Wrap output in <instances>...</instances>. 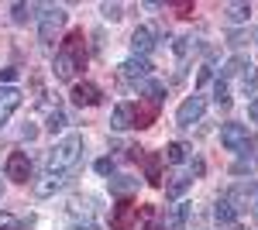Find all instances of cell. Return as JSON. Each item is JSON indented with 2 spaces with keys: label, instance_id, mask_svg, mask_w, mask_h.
<instances>
[{
  "label": "cell",
  "instance_id": "cell-1",
  "mask_svg": "<svg viewBox=\"0 0 258 230\" xmlns=\"http://www.w3.org/2000/svg\"><path fill=\"white\" fill-rule=\"evenodd\" d=\"M83 134H66L62 141H55V148L48 151V158H45V172L48 175H69L80 169V158H83Z\"/></svg>",
  "mask_w": 258,
  "mask_h": 230
},
{
  "label": "cell",
  "instance_id": "cell-2",
  "mask_svg": "<svg viewBox=\"0 0 258 230\" xmlns=\"http://www.w3.org/2000/svg\"><path fill=\"white\" fill-rule=\"evenodd\" d=\"M83 65H86V45H83V31L76 28V31H69L66 35V41H62V48L55 52V62H52V72H55V79H62V83H69V79L80 72Z\"/></svg>",
  "mask_w": 258,
  "mask_h": 230
},
{
  "label": "cell",
  "instance_id": "cell-3",
  "mask_svg": "<svg viewBox=\"0 0 258 230\" xmlns=\"http://www.w3.org/2000/svg\"><path fill=\"white\" fill-rule=\"evenodd\" d=\"M66 7H41V18H38V38L41 45H55V35L66 28Z\"/></svg>",
  "mask_w": 258,
  "mask_h": 230
},
{
  "label": "cell",
  "instance_id": "cell-4",
  "mask_svg": "<svg viewBox=\"0 0 258 230\" xmlns=\"http://www.w3.org/2000/svg\"><path fill=\"white\" fill-rule=\"evenodd\" d=\"M220 144H224L227 151L244 155V151H248V144H251L248 127H244V124H224V127H220Z\"/></svg>",
  "mask_w": 258,
  "mask_h": 230
},
{
  "label": "cell",
  "instance_id": "cell-5",
  "mask_svg": "<svg viewBox=\"0 0 258 230\" xmlns=\"http://www.w3.org/2000/svg\"><path fill=\"white\" fill-rule=\"evenodd\" d=\"M203 114H207V100L193 93V96H186V100L179 103V110H176V124H179V127H193V124H197Z\"/></svg>",
  "mask_w": 258,
  "mask_h": 230
},
{
  "label": "cell",
  "instance_id": "cell-6",
  "mask_svg": "<svg viewBox=\"0 0 258 230\" xmlns=\"http://www.w3.org/2000/svg\"><path fill=\"white\" fill-rule=\"evenodd\" d=\"M152 62L145 55H127L120 62V79H127V83H145V79H152Z\"/></svg>",
  "mask_w": 258,
  "mask_h": 230
},
{
  "label": "cell",
  "instance_id": "cell-7",
  "mask_svg": "<svg viewBox=\"0 0 258 230\" xmlns=\"http://www.w3.org/2000/svg\"><path fill=\"white\" fill-rule=\"evenodd\" d=\"M4 175H7L11 182H28V179H31V158H28L24 151H11Z\"/></svg>",
  "mask_w": 258,
  "mask_h": 230
},
{
  "label": "cell",
  "instance_id": "cell-8",
  "mask_svg": "<svg viewBox=\"0 0 258 230\" xmlns=\"http://www.w3.org/2000/svg\"><path fill=\"white\" fill-rule=\"evenodd\" d=\"M135 220H138V206H135L131 199H117V206L110 213V227L114 230H131Z\"/></svg>",
  "mask_w": 258,
  "mask_h": 230
},
{
  "label": "cell",
  "instance_id": "cell-9",
  "mask_svg": "<svg viewBox=\"0 0 258 230\" xmlns=\"http://www.w3.org/2000/svg\"><path fill=\"white\" fill-rule=\"evenodd\" d=\"M21 100H24V93H21L18 86H0V124H7V120L14 117V110L21 107Z\"/></svg>",
  "mask_w": 258,
  "mask_h": 230
},
{
  "label": "cell",
  "instance_id": "cell-10",
  "mask_svg": "<svg viewBox=\"0 0 258 230\" xmlns=\"http://www.w3.org/2000/svg\"><path fill=\"white\" fill-rule=\"evenodd\" d=\"M152 48H155V31H152L148 24L135 28V35H131V55H145V58H148Z\"/></svg>",
  "mask_w": 258,
  "mask_h": 230
},
{
  "label": "cell",
  "instance_id": "cell-11",
  "mask_svg": "<svg viewBox=\"0 0 258 230\" xmlns=\"http://www.w3.org/2000/svg\"><path fill=\"white\" fill-rule=\"evenodd\" d=\"M100 100H103V93H100V86H93V83H76L73 86V103L76 107H97Z\"/></svg>",
  "mask_w": 258,
  "mask_h": 230
},
{
  "label": "cell",
  "instance_id": "cell-12",
  "mask_svg": "<svg viewBox=\"0 0 258 230\" xmlns=\"http://www.w3.org/2000/svg\"><path fill=\"white\" fill-rule=\"evenodd\" d=\"M110 127H114V131H127V127H135V103H117L114 114H110Z\"/></svg>",
  "mask_w": 258,
  "mask_h": 230
},
{
  "label": "cell",
  "instance_id": "cell-13",
  "mask_svg": "<svg viewBox=\"0 0 258 230\" xmlns=\"http://www.w3.org/2000/svg\"><path fill=\"white\" fill-rule=\"evenodd\" d=\"M189 189H193V175H172V179L165 182V199L179 203V199H182Z\"/></svg>",
  "mask_w": 258,
  "mask_h": 230
},
{
  "label": "cell",
  "instance_id": "cell-14",
  "mask_svg": "<svg viewBox=\"0 0 258 230\" xmlns=\"http://www.w3.org/2000/svg\"><path fill=\"white\" fill-rule=\"evenodd\" d=\"M66 182H69L66 175H48V172H45V179L35 182V196H41V199H45V196H55V192L66 189Z\"/></svg>",
  "mask_w": 258,
  "mask_h": 230
},
{
  "label": "cell",
  "instance_id": "cell-15",
  "mask_svg": "<svg viewBox=\"0 0 258 230\" xmlns=\"http://www.w3.org/2000/svg\"><path fill=\"white\" fill-rule=\"evenodd\" d=\"M131 192H138V179H135V175H117V179H110V196L131 199Z\"/></svg>",
  "mask_w": 258,
  "mask_h": 230
},
{
  "label": "cell",
  "instance_id": "cell-16",
  "mask_svg": "<svg viewBox=\"0 0 258 230\" xmlns=\"http://www.w3.org/2000/svg\"><path fill=\"white\" fill-rule=\"evenodd\" d=\"M214 220H217L220 227H231L234 220H238V206L224 196V199H217V206H214Z\"/></svg>",
  "mask_w": 258,
  "mask_h": 230
},
{
  "label": "cell",
  "instance_id": "cell-17",
  "mask_svg": "<svg viewBox=\"0 0 258 230\" xmlns=\"http://www.w3.org/2000/svg\"><path fill=\"white\" fill-rule=\"evenodd\" d=\"M141 96H145L148 103L162 107V100H165V83H159V79H145V83H141Z\"/></svg>",
  "mask_w": 258,
  "mask_h": 230
},
{
  "label": "cell",
  "instance_id": "cell-18",
  "mask_svg": "<svg viewBox=\"0 0 258 230\" xmlns=\"http://www.w3.org/2000/svg\"><path fill=\"white\" fill-rule=\"evenodd\" d=\"M186 216H189V203H176V210H169V216H165L162 227L165 230H182L186 227Z\"/></svg>",
  "mask_w": 258,
  "mask_h": 230
},
{
  "label": "cell",
  "instance_id": "cell-19",
  "mask_svg": "<svg viewBox=\"0 0 258 230\" xmlns=\"http://www.w3.org/2000/svg\"><path fill=\"white\" fill-rule=\"evenodd\" d=\"M145 158V179L152 186H162V155H141Z\"/></svg>",
  "mask_w": 258,
  "mask_h": 230
},
{
  "label": "cell",
  "instance_id": "cell-20",
  "mask_svg": "<svg viewBox=\"0 0 258 230\" xmlns=\"http://www.w3.org/2000/svg\"><path fill=\"white\" fill-rule=\"evenodd\" d=\"M162 158H165L169 165H182V162L189 158V148H186L182 141H169V144H165V151H162Z\"/></svg>",
  "mask_w": 258,
  "mask_h": 230
},
{
  "label": "cell",
  "instance_id": "cell-21",
  "mask_svg": "<svg viewBox=\"0 0 258 230\" xmlns=\"http://www.w3.org/2000/svg\"><path fill=\"white\" fill-rule=\"evenodd\" d=\"M35 11H38V4H14L11 7V18H14V24H28V21L38 18Z\"/></svg>",
  "mask_w": 258,
  "mask_h": 230
},
{
  "label": "cell",
  "instance_id": "cell-22",
  "mask_svg": "<svg viewBox=\"0 0 258 230\" xmlns=\"http://www.w3.org/2000/svg\"><path fill=\"white\" fill-rule=\"evenodd\" d=\"M251 18V4H227V21L231 24H244Z\"/></svg>",
  "mask_w": 258,
  "mask_h": 230
},
{
  "label": "cell",
  "instance_id": "cell-23",
  "mask_svg": "<svg viewBox=\"0 0 258 230\" xmlns=\"http://www.w3.org/2000/svg\"><path fill=\"white\" fill-rule=\"evenodd\" d=\"M248 65H251V62H248V58L234 55V58H231V62H227V65H224V69H220V79H224V83H227V79H231V76H238V72H244V69H248Z\"/></svg>",
  "mask_w": 258,
  "mask_h": 230
},
{
  "label": "cell",
  "instance_id": "cell-24",
  "mask_svg": "<svg viewBox=\"0 0 258 230\" xmlns=\"http://www.w3.org/2000/svg\"><path fill=\"white\" fill-rule=\"evenodd\" d=\"M66 124H69V120H66V110H62V107H55V110H48V124H45V127H48L52 134H55V131H62Z\"/></svg>",
  "mask_w": 258,
  "mask_h": 230
},
{
  "label": "cell",
  "instance_id": "cell-25",
  "mask_svg": "<svg viewBox=\"0 0 258 230\" xmlns=\"http://www.w3.org/2000/svg\"><path fill=\"white\" fill-rule=\"evenodd\" d=\"M100 14H103V21H120L124 18V7L120 4H100Z\"/></svg>",
  "mask_w": 258,
  "mask_h": 230
},
{
  "label": "cell",
  "instance_id": "cell-26",
  "mask_svg": "<svg viewBox=\"0 0 258 230\" xmlns=\"http://www.w3.org/2000/svg\"><path fill=\"white\" fill-rule=\"evenodd\" d=\"M214 100H217L220 107H227V103H231V90H227V83H224V79L214 83Z\"/></svg>",
  "mask_w": 258,
  "mask_h": 230
},
{
  "label": "cell",
  "instance_id": "cell-27",
  "mask_svg": "<svg viewBox=\"0 0 258 230\" xmlns=\"http://www.w3.org/2000/svg\"><path fill=\"white\" fill-rule=\"evenodd\" d=\"M193 48H197V38H176V45H172V52H176L179 58H186Z\"/></svg>",
  "mask_w": 258,
  "mask_h": 230
},
{
  "label": "cell",
  "instance_id": "cell-28",
  "mask_svg": "<svg viewBox=\"0 0 258 230\" xmlns=\"http://www.w3.org/2000/svg\"><path fill=\"white\" fill-rule=\"evenodd\" d=\"M241 86H244V93H248V90H255V86H258V72L251 69V65H248V69L241 72Z\"/></svg>",
  "mask_w": 258,
  "mask_h": 230
},
{
  "label": "cell",
  "instance_id": "cell-29",
  "mask_svg": "<svg viewBox=\"0 0 258 230\" xmlns=\"http://www.w3.org/2000/svg\"><path fill=\"white\" fill-rule=\"evenodd\" d=\"M14 79H18V69L14 65H4L0 69V86H14Z\"/></svg>",
  "mask_w": 258,
  "mask_h": 230
},
{
  "label": "cell",
  "instance_id": "cell-30",
  "mask_svg": "<svg viewBox=\"0 0 258 230\" xmlns=\"http://www.w3.org/2000/svg\"><path fill=\"white\" fill-rule=\"evenodd\" d=\"M69 210H73V216H90V210H93V206H90V199H73V206H69Z\"/></svg>",
  "mask_w": 258,
  "mask_h": 230
},
{
  "label": "cell",
  "instance_id": "cell-31",
  "mask_svg": "<svg viewBox=\"0 0 258 230\" xmlns=\"http://www.w3.org/2000/svg\"><path fill=\"white\" fill-rule=\"evenodd\" d=\"M21 220L18 216H11V213H0V230H18Z\"/></svg>",
  "mask_w": 258,
  "mask_h": 230
},
{
  "label": "cell",
  "instance_id": "cell-32",
  "mask_svg": "<svg viewBox=\"0 0 258 230\" xmlns=\"http://www.w3.org/2000/svg\"><path fill=\"white\" fill-rule=\"evenodd\" d=\"M100 175H110L114 172V158H97V165H93Z\"/></svg>",
  "mask_w": 258,
  "mask_h": 230
},
{
  "label": "cell",
  "instance_id": "cell-33",
  "mask_svg": "<svg viewBox=\"0 0 258 230\" xmlns=\"http://www.w3.org/2000/svg\"><path fill=\"white\" fill-rule=\"evenodd\" d=\"M248 117H251V124H258V96L248 103Z\"/></svg>",
  "mask_w": 258,
  "mask_h": 230
},
{
  "label": "cell",
  "instance_id": "cell-34",
  "mask_svg": "<svg viewBox=\"0 0 258 230\" xmlns=\"http://www.w3.org/2000/svg\"><path fill=\"white\" fill-rule=\"evenodd\" d=\"M73 230H103L100 223H93V220H83V223H76Z\"/></svg>",
  "mask_w": 258,
  "mask_h": 230
},
{
  "label": "cell",
  "instance_id": "cell-35",
  "mask_svg": "<svg viewBox=\"0 0 258 230\" xmlns=\"http://www.w3.org/2000/svg\"><path fill=\"white\" fill-rule=\"evenodd\" d=\"M251 169H255V165H251V162H238V165H234V169H231V172H234V175H241V172H251Z\"/></svg>",
  "mask_w": 258,
  "mask_h": 230
},
{
  "label": "cell",
  "instance_id": "cell-36",
  "mask_svg": "<svg viewBox=\"0 0 258 230\" xmlns=\"http://www.w3.org/2000/svg\"><path fill=\"white\" fill-rule=\"evenodd\" d=\"M203 83H210V65H203L200 76H197V86H203Z\"/></svg>",
  "mask_w": 258,
  "mask_h": 230
},
{
  "label": "cell",
  "instance_id": "cell-37",
  "mask_svg": "<svg viewBox=\"0 0 258 230\" xmlns=\"http://www.w3.org/2000/svg\"><path fill=\"white\" fill-rule=\"evenodd\" d=\"M176 11L182 14V18H189V11H193V4H176Z\"/></svg>",
  "mask_w": 258,
  "mask_h": 230
},
{
  "label": "cell",
  "instance_id": "cell-38",
  "mask_svg": "<svg viewBox=\"0 0 258 230\" xmlns=\"http://www.w3.org/2000/svg\"><path fill=\"white\" fill-rule=\"evenodd\" d=\"M0 196H4V182H0Z\"/></svg>",
  "mask_w": 258,
  "mask_h": 230
},
{
  "label": "cell",
  "instance_id": "cell-39",
  "mask_svg": "<svg viewBox=\"0 0 258 230\" xmlns=\"http://www.w3.org/2000/svg\"><path fill=\"white\" fill-rule=\"evenodd\" d=\"M152 230H165V227H152Z\"/></svg>",
  "mask_w": 258,
  "mask_h": 230
}]
</instances>
